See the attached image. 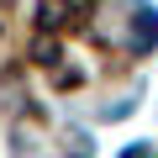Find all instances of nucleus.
I'll return each instance as SVG.
<instances>
[{
    "label": "nucleus",
    "mask_w": 158,
    "mask_h": 158,
    "mask_svg": "<svg viewBox=\"0 0 158 158\" xmlns=\"http://www.w3.org/2000/svg\"><path fill=\"white\" fill-rule=\"evenodd\" d=\"M53 58H58V48H53V37H42L37 42V63H53Z\"/></svg>",
    "instance_id": "obj_3"
},
{
    "label": "nucleus",
    "mask_w": 158,
    "mask_h": 158,
    "mask_svg": "<svg viewBox=\"0 0 158 158\" xmlns=\"http://www.w3.org/2000/svg\"><path fill=\"white\" fill-rule=\"evenodd\" d=\"M153 48H158V16L137 11L132 16V53H153Z\"/></svg>",
    "instance_id": "obj_1"
},
{
    "label": "nucleus",
    "mask_w": 158,
    "mask_h": 158,
    "mask_svg": "<svg viewBox=\"0 0 158 158\" xmlns=\"http://www.w3.org/2000/svg\"><path fill=\"white\" fill-rule=\"evenodd\" d=\"M37 21L42 27H63L69 21V6H63V0H42V6H37Z\"/></svg>",
    "instance_id": "obj_2"
},
{
    "label": "nucleus",
    "mask_w": 158,
    "mask_h": 158,
    "mask_svg": "<svg viewBox=\"0 0 158 158\" xmlns=\"http://www.w3.org/2000/svg\"><path fill=\"white\" fill-rule=\"evenodd\" d=\"M121 158H148V142H132V148H127Z\"/></svg>",
    "instance_id": "obj_4"
}]
</instances>
